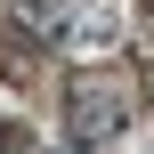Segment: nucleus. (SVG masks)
<instances>
[{
  "mask_svg": "<svg viewBox=\"0 0 154 154\" xmlns=\"http://www.w3.org/2000/svg\"><path fill=\"white\" fill-rule=\"evenodd\" d=\"M122 114H130V97L114 89V81H97V73H81L73 81V97H65V122H73V138L89 146V138H114L122 130Z\"/></svg>",
  "mask_w": 154,
  "mask_h": 154,
  "instance_id": "obj_1",
  "label": "nucleus"
},
{
  "mask_svg": "<svg viewBox=\"0 0 154 154\" xmlns=\"http://www.w3.org/2000/svg\"><path fill=\"white\" fill-rule=\"evenodd\" d=\"M0 154H32V146H24V130H16V122L0 130Z\"/></svg>",
  "mask_w": 154,
  "mask_h": 154,
  "instance_id": "obj_2",
  "label": "nucleus"
}]
</instances>
